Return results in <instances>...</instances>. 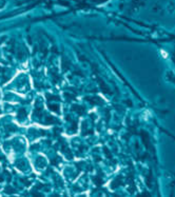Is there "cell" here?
<instances>
[{
	"mask_svg": "<svg viewBox=\"0 0 175 197\" xmlns=\"http://www.w3.org/2000/svg\"><path fill=\"white\" fill-rule=\"evenodd\" d=\"M161 55L164 56V58H168V54H167V52H165V51H161Z\"/></svg>",
	"mask_w": 175,
	"mask_h": 197,
	"instance_id": "1",
	"label": "cell"
}]
</instances>
